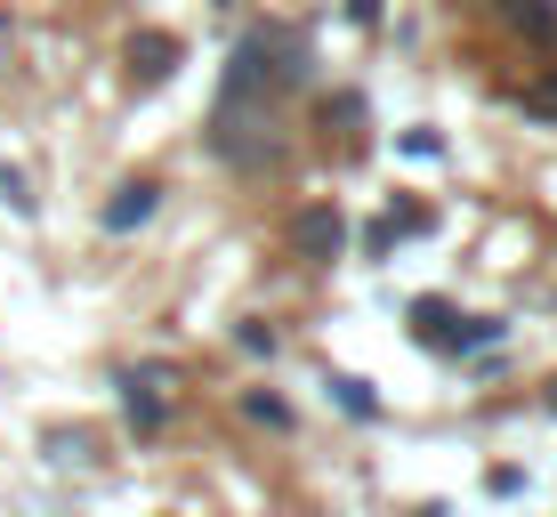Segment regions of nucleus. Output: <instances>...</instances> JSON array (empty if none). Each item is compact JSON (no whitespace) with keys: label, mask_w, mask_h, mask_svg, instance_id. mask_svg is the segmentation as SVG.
I'll return each mask as SVG.
<instances>
[{"label":"nucleus","mask_w":557,"mask_h":517,"mask_svg":"<svg viewBox=\"0 0 557 517\" xmlns=\"http://www.w3.org/2000/svg\"><path fill=\"white\" fill-rule=\"evenodd\" d=\"M0 202H9V210H25V219H33V186L16 179V170H0Z\"/></svg>","instance_id":"1a4fd4ad"},{"label":"nucleus","mask_w":557,"mask_h":517,"mask_svg":"<svg viewBox=\"0 0 557 517\" xmlns=\"http://www.w3.org/2000/svg\"><path fill=\"white\" fill-rule=\"evenodd\" d=\"M0 57H9V25H0Z\"/></svg>","instance_id":"9b49d317"},{"label":"nucleus","mask_w":557,"mask_h":517,"mask_svg":"<svg viewBox=\"0 0 557 517\" xmlns=\"http://www.w3.org/2000/svg\"><path fill=\"white\" fill-rule=\"evenodd\" d=\"M243 413L267 420V429H292V405H283V396H243Z\"/></svg>","instance_id":"0eeeda50"},{"label":"nucleus","mask_w":557,"mask_h":517,"mask_svg":"<svg viewBox=\"0 0 557 517\" xmlns=\"http://www.w3.org/2000/svg\"><path fill=\"white\" fill-rule=\"evenodd\" d=\"M509 16H517V25H533V33H557V9H549V0H509Z\"/></svg>","instance_id":"6e6552de"},{"label":"nucleus","mask_w":557,"mask_h":517,"mask_svg":"<svg viewBox=\"0 0 557 517\" xmlns=\"http://www.w3.org/2000/svg\"><path fill=\"white\" fill-rule=\"evenodd\" d=\"M129 429H162V372H129Z\"/></svg>","instance_id":"7ed1b4c3"},{"label":"nucleus","mask_w":557,"mask_h":517,"mask_svg":"<svg viewBox=\"0 0 557 517\" xmlns=\"http://www.w3.org/2000/svg\"><path fill=\"white\" fill-rule=\"evenodd\" d=\"M153 202H162V186H153V179H129L122 195L106 202V226H113V235H129V226H146V219H153Z\"/></svg>","instance_id":"f03ea898"},{"label":"nucleus","mask_w":557,"mask_h":517,"mask_svg":"<svg viewBox=\"0 0 557 517\" xmlns=\"http://www.w3.org/2000/svg\"><path fill=\"white\" fill-rule=\"evenodd\" d=\"M332 396H339V405H348L356 420H380V396L363 389V380H332Z\"/></svg>","instance_id":"423d86ee"},{"label":"nucleus","mask_w":557,"mask_h":517,"mask_svg":"<svg viewBox=\"0 0 557 517\" xmlns=\"http://www.w3.org/2000/svg\"><path fill=\"white\" fill-rule=\"evenodd\" d=\"M339 235H348V226H339L332 202H315V210H299V219H292V251H299V259H332Z\"/></svg>","instance_id":"f257e3e1"},{"label":"nucleus","mask_w":557,"mask_h":517,"mask_svg":"<svg viewBox=\"0 0 557 517\" xmlns=\"http://www.w3.org/2000/svg\"><path fill=\"white\" fill-rule=\"evenodd\" d=\"M412 323H420V340H453V332H460L445 299H420V308H412Z\"/></svg>","instance_id":"39448f33"},{"label":"nucleus","mask_w":557,"mask_h":517,"mask_svg":"<svg viewBox=\"0 0 557 517\" xmlns=\"http://www.w3.org/2000/svg\"><path fill=\"white\" fill-rule=\"evenodd\" d=\"M348 16H356V25H372V16H380V0H348Z\"/></svg>","instance_id":"9d476101"},{"label":"nucleus","mask_w":557,"mask_h":517,"mask_svg":"<svg viewBox=\"0 0 557 517\" xmlns=\"http://www.w3.org/2000/svg\"><path fill=\"white\" fill-rule=\"evenodd\" d=\"M170 57H178V49H170V41H162V33H146V41H138V49H129V65H138V73H146V82H162V73H170Z\"/></svg>","instance_id":"20e7f679"}]
</instances>
